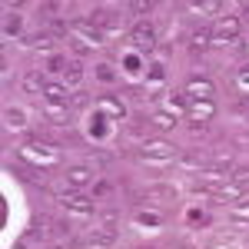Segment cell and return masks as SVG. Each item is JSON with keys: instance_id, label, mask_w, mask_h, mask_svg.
I'll use <instances>...</instances> for the list:
<instances>
[{"instance_id": "cell-5", "label": "cell", "mask_w": 249, "mask_h": 249, "mask_svg": "<svg viewBox=\"0 0 249 249\" xmlns=\"http://www.w3.org/2000/svg\"><path fill=\"white\" fill-rule=\"evenodd\" d=\"M186 116H190L193 126H206L213 116H216V103H213V100H196V103H186Z\"/></svg>"}, {"instance_id": "cell-20", "label": "cell", "mask_w": 249, "mask_h": 249, "mask_svg": "<svg viewBox=\"0 0 249 249\" xmlns=\"http://www.w3.org/2000/svg\"><path fill=\"white\" fill-rule=\"evenodd\" d=\"M43 87H47V83H43V77H40V73H27V77H23V90H27V93H43Z\"/></svg>"}, {"instance_id": "cell-26", "label": "cell", "mask_w": 249, "mask_h": 249, "mask_svg": "<svg viewBox=\"0 0 249 249\" xmlns=\"http://www.w3.org/2000/svg\"><path fill=\"white\" fill-rule=\"evenodd\" d=\"M186 219H190V226H206V213H199V210H190Z\"/></svg>"}, {"instance_id": "cell-23", "label": "cell", "mask_w": 249, "mask_h": 249, "mask_svg": "<svg viewBox=\"0 0 249 249\" xmlns=\"http://www.w3.org/2000/svg\"><path fill=\"white\" fill-rule=\"evenodd\" d=\"M160 83H163V63H153V67H150V87H160Z\"/></svg>"}, {"instance_id": "cell-33", "label": "cell", "mask_w": 249, "mask_h": 249, "mask_svg": "<svg viewBox=\"0 0 249 249\" xmlns=\"http://www.w3.org/2000/svg\"><path fill=\"white\" fill-rule=\"evenodd\" d=\"M140 249H153V246H140Z\"/></svg>"}, {"instance_id": "cell-7", "label": "cell", "mask_w": 249, "mask_h": 249, "mask_svg": "<svg viewBox=\"0 0 249 249\" xmlns=\"http://www.w3.org/2000/svg\"><path fill=\"white\" fill-rule=\"evenodd\" d=\"M213 80L206 77H193L186 87H183V96H186V103H196V100H213Z\"/></svg>"}, {"instance_id": "cell-14", "label": "cell", "mask_w": 249, "mask_h": 249, "mask_svg": "<svg viewBox=\"0 0 249 249\" xmlns=\"http://www.w3.org/2000/svg\"><path fill=\"white\" fill-rule=\"evenodd\" d=\"M27 47H30V50H40V53H50V50L57 47V37H53V30H43V34L27 37Z\"/></svg>"}, {"instance_id": "cell-18", "label": "cell", "mask_w": 249, "mask_h": 249, "mask_svg": "<svg viewBox=\"0 0 249 249\" xmlns=\"http://www.w3.org/2000/svg\"><path fill=\"white\" fill-rule=\"evenodd\" d=\"M53 230V226H50V216H37V219H34V226H30V232H27V236H37V239H43V236H47V232Z\"/></svg>"}, {"instance_id": "cell-35", "label": "cell", "mask_w": 249, "mask_h": 249, "mask_svg": "<svg viewBox=\"0 0 249 249\" xmlns=\"http://www.w3.org/2000/svg\"><path fill=\"white\" fill-rule=\"evenodd\" d=\"M246 243H249V236H246Z\"/></svg>"}, {"instance_id": "cell-19", "label": "cell", "mask_w": 249, "mask_h": 249, "mask_svg": "<svg viewBox=\"0 0 249 249\" xmlns=\"http://www.w3.org/2000/svg\"><path fill=\"white\" fill-rule=\"evenodd\" d=\"M67 67H70V60H67V57L50 53V60H47V70H50V73H67Z\"/></svg>"}, {"instance_id": "cell-34", "label": "cell", "mask_w": 249, "mask_h": 249, "mask_svg": "<svg viewBox=\"0 0 249 249\" xmlns=\"http://www.w3.org/2000/svg\"><path fill=\"white\" fill-rule=\"evenodd\" d=\"M50 249H63V246H50Z\"/></svg>"}, {"instance_id": "cell-9", "label": "cell", "mask_w": 249, "mask_h": 249, "mask_svg": "<svg viewBox=\"0 0 249 249\" xmlns=\"http://www.w3.org/2000/svg\"><path fill=\"white\" fill-rule=\"evenodd\" d=\"M70 30H73V34H80V47H83V43H90V47L103 43V34L96 30L93 20H73V23H70Z\"/></svg>"}, {"instance_id": "cell-15", "label": "cell", "mask_w": 249, "mask_h": 249, "mask_svg": "<svg viewBox=\"0 0 249 249\" xmlns=\"http://www.w3.org/2000/svg\"><path fill=\"white\" fill-rule=\"evenodd\" d=\"M210 47H213V30H206V27L193 30V40H190V50H193V53H206Z\"/></svg>"}, {"instance_id": "cell-12", "label": "cell", "mask_w": 249, "mask_h": 249, "mask_svg": "<svg viewBox=\"0 0 249 249\" xmlns=\"http://www.w3.org/2000/svg\"><path fill=\"white\" fill-rule=\"evenodd\" d=\"M43 96H47V103H53V107H67V103H70L67 83H47V87H43Z\"/></svg>"}, {"instance_id": "cell-21", "label": "cell", "mask_w": 249, "mask_h": 249, "mask_svg": "<svg viewBox=\"0 0 249 249\" xmlns=\"http://www.w3.org/2000/svg\"><path fill=\"white\" fill-rule=\"evenodd\" d=\"M3 120H7V126H23V123H27L23 110H17V107H7V110H3Z\"/></svg>"}, {"instance_id": "cell-11", "label": "cell", "mask_w": 249, "mask_h": 249, "mask_svg": "<svg viewBox=\"0 0 249 249\" xmlns=\"http://www.w3.org/2000/svg\"><path fill=\"white\" fill-rule=\"evenodd\" d=\"M100 113L107 116V120H123L126 116V107L116 96H100Z\"/></svg>"}, {"instance_id": "cell-17", "label": "cell", "mask_w": 249, "mask_h": 249, "mask_svg": "<svg viewBox=\"0 0 249 249\" xmlns=\"http://www.w3.org/2000/svg\"><path fill=\"white\" fill-rule=\"evenodd\" d=\"M166 113H170V116H186V96L173 93L170 100H166Z\"/></svg>"}, {"instance_id": "cell-32", "label": "cell", "mask_w": 249, "mask_h": 249, "mask_svg": "<svg viewBox=\"0 0 249 249\" xmlns=\"http://www.w3.org/2000/svg\"><path fill=\"white\" fill-rule=\"evenodd\" d=\"M176 249H193V246H176Z\"/></svg>"}, {"instance_id": "cell-31", "label": "cell", "mask_w": 249, "mask_h": 249, "mask_svg": "<svg viewBox=\"0 0 249 249\" xmlns=\"http://www.w3.org/2000/svg\"><path fill=\"white\" fill-rule=\"evenodd\" d=\"M236 216H249V199H246V203H239V206H236Z\"/></svg>"}, {"instance_id": "cell-8", "label": "cell", "mask_w": 249, "mask_h": 249, "mask_svg": "<svg viewBox=\"0 0 249 249\" xmlns=\"http://www.w3.org/2000/svg\"><path fill=\"white\" fill-rule=\"evenodd\" d=\"M60 203H63L70 213H80V216H90V213H93V199H90V196H80L77 190L60 193Z\"/></svg>"}, {"instance_id": "cell-6", "label": "cell", "mask_w": 249, "mask_h": 249, "mask_svg": "<svg viewBox=\"0 0 249 249\" xmlns=\"http://www.w3.org/2000/svg\"><path fill=\"white\" fill-rule=\"evenodd\" d=\"M93 176H96V170H93V166H87V163H77V166H70V170L63 173V179H67L70 190H83V186H90Z\"/></svg>"}, {"instance_id": "cell-16", "label": "cell", "mask_w": 249, "mask_h": 249, "mask_svg": "<svg viewBox=\"0 0 249 249\" xmlns=\"http://www.w3.org/2000/svg\"><path fill=\"white\" fill-rule=\"evenodd\" d=\"M80 80H83V63H80V60H70V67H67V73H63V83H67V87H80Z\"/></svg>"}, {"instance_id": "cell-27", "label": "cell", "mask_w": 249, "mask_h": 249, "mask_svg": "<svg viewBox=\"0 0 249 249\" xmlns=\"http://www.w3.org/2000/svg\"><path fill=\"white\" fill-rule=\"evenodd\" d=\"M130 10H133V14H146V10H153V0H133Z\"/></svg>"}, {"instance_id": "cell-29", "label": "cell", "mask_w": 249, "mask_h": 249, "mask_svg": "<svg viewBox=\"0 0 249 249\" xmlns=\"http://www.w3.org/2000/svg\"><path fill=\"white\" fill-rule=\"evenodd\" d=\"M96 196H110V193H113V186H110V183H96Z\"/></svg>"}, {"instance_id": "cell-10", "label": "cell", "mask_w": 249, "mask_h": 249, "mask_svg": "<svg viewBox=\"0 0 249 249\" xmlns=\"http://www.w3.org/2000/svg\"><path fill=\"white\" fill-rule=\"evenodd\" d=\"M93 23H96V30L103 34V37H110V34H116L120 30V14H113V10H96L93 14Z\"/></svg>"}, {"instance_id": "cell-25", "label": "cell", "mask_w": 249, "mask_h": 249, "mask_svg": "<svg viewBox=\"0 0 249 249\" xmlns=\"http://www.w3.org/2000/svg\"><path fill=\"white\" fill-rule=\"evenodd\" d=\"M17 30H20V17L14 14V17H7V23H3V34H7V37H14Z\"/></svg>"}, {"instance_id": "cell-24", "label": "cell", "mask_w": 249, "mask_h": 249, "mask_svg": "<svg viewBox=\"0 0 249 249\" xmlns=\"http://www.w3.org/2000/svg\"><path fill=\"white\" fill-rule=\"evenodd\" d=\"M136 223H140V226H160V216H156V213H140Z\"/></svg>"}, {"instance_id": "cell-22", "label": "cell", "mask_w": 249, "mask_h": 249, "mask_svg": "<svg viewBox=\"0 0 249 249\" xmlns=\"http://www.w3.org/2000/svg\"><path fill=\"white\" fill-rule=\"evenodd\" d=\"M150 123H153L156 130H173V126H176V116H170V113H153V116H150Z\"/></svg>"}, {"instance_id": "cell-4", "label": "cell", "mask_w": 249, "mask_h": 249, "mask_svg": "<svg viewBox=\"0 0 249 249\" xmlns=\"http://www.w3.org/2000/svg\"><path fill=\"white\" fill-rule=\"evenodd\" d=\"M239 17H232V14H226V17L219 20L216 27H213V47H223V43H236V37H239Z\"/></svg>"}, {"instance_id": "cell-30", "label": "cell", "mask_w": 249, "mask_h": 249, "mask_svg": "<svg viewBox=\"0 0 249 249\" xmlns=\"http://www.w3.org/2000/svg\"><path fill=\"white\" fill-rule=\"evenodd\" d=\"M239 87H246V90H249V67L239 70Z\"/></svg>"}, {"instance_id": "cell-1", "label": "cell", "mask_w": 249, "mask_h": 249, "mask_svg": "<svg viewBox=\"0 0 249 249\" xmlns=\"http://www.w3.org/2000/svg\"><path fill=\"white\" fill-rule=\"evenodd\" d=\"M20 160H27V163H34L40 170H47V166H53L60 160V153L50 146V143H43V140H30V143H20Z\"/></svg>"}, {"instance_id": "cell-2", "label": "cell", "mask_w": 249, "mask_h": 249, "mask_svg": "<svg viewBox=\"0 0 249 249\" xmlns=\"http://www.w3.org/2000/svg\"><path fill=\"white\" fill-rule=\"evenodd\" d=\"M176 146L166 143V140H143V146H140V160L143 163H170L176 160Z\"/></svg>"}, {"instance_id": "cell-28", "label": "cell", "mask_w": 249, "mask_h": 249, "mask_svg": "<svg viewBox=\"0 0 249 249\" xmlns=\"http://www.w3.org/2000/svg\"><path fill=\"white\" fill-rule=\"evenodd\" d=\"M219 7H223L219 0H206V3H196V10H199V14H216Z\"/></svg>"}, {"instance_id": "cell-13", "label": "cell", "mask_w": 249, "mask_h": 249, "mask_svg": "<svg viewBox=\"0 0 249 249\" xmlns=\"http://www.w3.org/2000/svg\"><path fill=\"white\" fill-rule=\"evenodd\" d=\"M90 246H116V226H96L93 232H90V239H87Z\"/></svg>"}, {"instance_id": "cell-3", "label": "cell", "mask_w": 249, "mask_h": 249, "mask_svg": "<svg viewBox=\"0 0 249 249\" xmlns=\"http://www.w3.org/2000/svg\"><path fill=\"white\" fill-rule=\"evenodd\" d=\"M130 47H133L136 53H153L156 50V30L153 23H136L133 30H130Z\"/></svg>"}]
</instances>
